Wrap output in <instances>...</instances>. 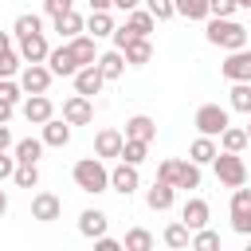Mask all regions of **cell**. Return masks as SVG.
<instances>
[{
  "label": "cell",
  "mask_w": 251,
  "mask_h": 251,
  "mask_svg": "<svg viewBox=\"0 0 251 251\" xmlns=\"http://www.w3.org/2000/svg\"><path fill=\"white\" fill-rule=\"evenodd\" d=\"M247 35H251V27H243V24L231 20V16H208V20H204V39H208L212 47H220V51H239V47H247Z\"/></svg>",
  "instance_id": "obj_1"
},
{
  "label": "cell",
  "mask_w": 251,
  "mask_h": 251,
  "mask_svg": "<svg viewBox=\"0 0 251 251\" xmlns=\"http://www.w3.org/2000/svg\"><path fill=\"white\" fill-rule=\"evenodd\" d=\"M71 176H75V188L86 192V196L110 192V169H106V161H102L98 153H94V157H78L75 169H71Z\"/></svg>",
  "instance_id": "obj_2"
},
{
  "label": "cell",
  "mask_w": 251,
  "mask_h": 251,
  "mask_svg": "<svg viewBox=\"0 0 251 251\" xmlns=\"http://www.w3.org/2000/svg\"><path fill=\"white\" fill-rule=\"evenodd\" d=\"M157 176L161 180H169L173 188H184V192H192V188H200V165L196 161H180V157H165L161 165H157Z\"/></svg>",
  "instance_id": "obj_3"
},
{
  "label": "cell",
  "mask_w": 251,
  "mask_h": 251,
  "mask_svg": "<svg viewBox=\"0 0 251 251\" xmlns=\"http://www.w3.org/2000/svg\"><path fill=\"white\" fill-rule=\"evenodd\" d=\"M153 31H157V16H153L149 8H133V12H126V24L114 27L110 39H114V47L122 51L129 39H137V35H153Z\"/></svg>",
  "instance_id": "obj_4"
},
{
  "label": "cell",
  "mask_w": 251,
  "mask_h": 251,
  "mask_svg": "<svg viewBox=\"0 0 251 251\" xmlns=\"http://www.w3.org/2000/svg\"><path fill=\"white\" fill-rule=\"evenodd\" d=\"M192 126H196V133L220 137V133L231 126V110H227V106H220V102H204V106H196V114H192Z\"/></svg>",
  "instance_id": "obj_5"
},
{
  "label": "cell",
  "mask_w": 251,
  "mask_h": 251,
  "mask_svg": "<svg viewBox=\"0 0 251 251\" xmlns=\"http://www.w3.org/2000/svg\"><path fill=\"white\" fill-rule=\"evenodd\" d=\"M212 169H216V180H220L224 188H239V184H247V161H243V153H227V149H220L216 161H212Z\"/></svg>",
  "instance_id": "obj_6"
},
{
  "label": "cell",
  "mask_w": 251,
  "mask_h": 251,
  "mask_svg": "<svg viewBox=\"0 0 251 251\" xmlns=\"http://www.w3.org/2000/svg\"><path fill=\"white\" fill-rule=\"evenodd\" d=\"M227 216H231V231H235V235H251V188H247V184L231 188Z\"/></svg>",
  "instance_id": "obj_7"
},
{
  "label": "cell",
  "mask_w": 251,
  "mask_h": 251,
  "mask_svg": "<svg viewBox=\"0 0 251 251\" xmlns=\"http://www.w3.org/2000/svg\"><path fill=\"white\" fill-rule=\"evenodd\" d=\"M16 78H20L24 94H47V90H51V78H55V71H51L47 63H24V71H20Z\"/></svg>",
  "instance_id": "obj_8"
},
{
  "label": "cell",
  "mask_w": 251,
  "mask_h": 251,
  "mask_svg": "<svg viewBox=\"0 0 251 251\" xmlns=\"http://www.w3.org/2000/svg\"><path fill=\"white\" fill-rule=\"evenodd\" d=\"M137 188H141V173H137V165L118 161V165L110 169V192H118V196H133Z\"/></svg>",
  "instance_id": "obj_9"
},
{
  "label": "cell",
  "mask_w": 251,
  "mask_h": 251,
  "mask_svg": "<svg viewBox=\"0 0 251 251\" xmlns=\"http://www.w3.org/2000/svg\"><path fill=\"white\" fill-rule=\"evenodd\" d=\"M220 75L227 82H251V51L239 47V51H227V59L220 63Z\"/></svg>",
  "instance_id": "obj_10"
},
{
  "label": "cell",
  "mask_w": 251,
  "mask_h": 251,
  "mask_svg": "<svg viewBox=\"0 0 251 251\" xmlns=\"http://www.w3.org/2000/svg\"><path fill=\"white\" fill-rule=\"evenodd\" d=\"M20 114L27 118V126H43V122L55 118V102H51L47 94H27V98L20 102Z\"/></svg>",
  "instance_id": "obj_11"
},
{
  "label": "cell",
  "mask_w": 251,
  "mask_h": 251,
  "mask_svg": "<svg viewBox=\"0 0 251 251\" xmlns=\"http://www.w3.org/2000/svg\"><path fill=\"white\" fill-rule=\"evenodd\" d=\"M47 67L55 71V78H75V71H78V59H75V51H71V43L63 39L59 47H51V55H47Z\"/></svg>",
  "instance_id": "obj_12"
},
{
  "label": "cell",
  "mask_w": 251,
  "mask_h": 251,
  "mask_svg": "<svg viewBox=\"0 0 251 251\" xmlns=\"http://www.w3.org/2000/svg\"><path fill=\"white\" fill-rule=\"evenodd\" d=\"M63 118H67L71 126H90V122H94V102L75 90V94L63 102Z\"/></svg>",
  "instance_id": "obj_13"
},
{
  "label": "cell",
  "mask_w": 251,
  "mask_h": 251,
  "mask_svg": "<svg viewBox=\"0 0 251 251\" xmlns=\"http://www.w3.org/2000/svg\"><path fill=\"white\" fill-rule=\"evenodd\" d=\"M122 145H126V133H122V129H114V126H102V129L94 133V153H98L102 161L122 157Z\"/></svg>",
  "instance_id": "obj_14"
},
{
  "label": "cell",
  "mask_w": 251,
  "mask_h": 251,
  "mask_svg": "<svg viewBox=\"0 0 251 251\" xmlns=\"http://www.w3.org/2000/svg\"><path fill=\"white\" fill-rule=\"evenodd\" d=\"M59 216H63V200H59L55 192H35V196H31V220L55 224Z\"/></svg>",
  "instance_id": "obj_15"
},
{
  "label": "cell",
  "mask_w": 251,
  "mask_h": 251,
  "mask_svg": "<svg viewBox=\"0 0 251 251\" xmlns=\"http://www.w3.org/2000/svg\"><path fill=\"white\" fill-rule=\"evenodd\" d=\"M16 47H20L24 63H47V55H51V43H47L43 31H35V35H20Z\"/></svg>",
  "instance_id": "obj_16"
},
{
  "label": "cell",
  "mask_w": 251,
  "mask_h": 251,
  "mask_svg": "<svg viewBox=\"0 0 251 251\" xmlns=\"http://www.w3.org/2000/svg\"><path fill=\"white\" fill-rule=\"evenodd\" d=\"M180 220H184L192 231L208 227V220H212V208H208V200H204V196H188V200H184V208H180Z\"/></svg>",
  "instance_id": "obj_17"
},
{
  "label": "cell",
  "mask_w": 251,
  "mask_h": 251,
  "mask_svg": "<svg viewBox=\"0 0 251 251\" xmlns=\"http://www.w3.org/2000/svg\"><path fill=\"white\" fill-rule=\"evenodd\" d=\"M106 227H110V216L102 208H82V216H78V235L82 239H98V235H106Z\"/></svg>",
  "instance_id": "obj_18"
},
{
  "label": "cell",
  "mask_w": 251,
  "mask_h": 251,
  "mask_svg": "<svg viewBox=\"0 0 251 251\" xmlns=\"http://www.w3.org/2000/svg\"><path fill=\"white\" fill-rule=\"evenodd\" d=\"M102 86H106V78H102L98 63H86V67H78V71H75V90H78V94L94 98V94H98Z\"/></svg>",
  "instance_id": "obj_19"
},
{
  "label": "cell",
  "mask_w": 251,
  "mask_h": 251,
  "mask_svg": "<svg viewBox=\"0 0 251 251\" xmlns=\"http://www.w3.org/2000/svg\"><path fill=\"white\" fill-rule=\"evenodd\" d=\"M39 129H43L39 137H43L47 149H63V145H71V122H67V118H51V122H43Z\"/></svg>",
  "instance_id": "obj_20"
},
{
  "label": "cell",
  "mask_w": 251,
  "mask_h": 251,
  "mask_svg": "<svg viewBox=\"0 0 251 251\" xmlns=\"http://www.w3.org/2000/svg\"><path fill=\"white\" fill-rule=\"evenodd\" d=\"M173 200H176V188H173L169 180H161V176L145 188V204H149L153 212H169V208H173Z\"/></svg>",
  "instance_id": "obj_21"
},
{
  "label": "cell",
  "mask_w": 251,
  "mask_h": 251,
  "mask_svg": "<svg viewBox=\"0 0 251 251\" xmlns=\"http://www.w3.org/2000/svg\"><path fill=\"white\" fill-rule=\"evenodd\" d=\"M51 31H55L59 39H75V35L86 31V20L71 8V12H63V16H51Z\"/></svg>",
  "instance_id": "obj_22"
},
{
  "label": "cell",
  "mask_w": 251,
  "mask_h": 251,
  "mask_svg": "<svg viewBox=\"0 0 251 251\" xmlns=\"http://www.w3.org/2000/svg\"><path fill=\"white\" fill-rule=\"evenodd\" d=\"M216 153H220V137H208V133H196V141L188 145V161H196L200 169H204V165H212V161H216Z\"/></svg>",
  "instance_id": "obj_23"
},
{
  "label": "cell",
  "mask_w": 251,
  "mask_h": 251,
  "mask_svg": "<svg viewBox=\"0 0 251 251\" xmlns=\"http://www.w3.org/2000/svg\"><path fill=\"white\" fill-rule=\"evenodd\" d=\"M126 55L118 51V47H110V51H98V71H102V78L106 82H114V78H122L126 75Z\"/></svg>",
  "instance_id": "obj_24"
},
{
  "label": "cell",
  "mask_w": 251,
  "mask_h": 251,
  "mask_svg": "<svg viewBox=\"0 0 251 251\" xmlns=\"http://www.w3.org/2000/svg\"><path fill=\"white\" fill-rule=\"evenodd\" d=\"M161 243L173 247V251H184V247H192V227H188L184 220H173V224L161 231Z\"/></svg>",
  "instance_id": "obj_25"
},
{
  "label": "cell",
  "mask_w": 251,
  "mask_h": 251,
  "mask_svg": "<svg viewBox=\"0 0 251 251\" xmlns=\"http://www.w3.org/2000/svg\"><path fill=\"white\" fill-rule=\"evenodd\" d=\"M67 43H71V51H75L78 67H86V63H98V39H94L90 31H82V35H75V39H67Z\"/></svg>",
  "instance_id": "obj_26"
},
{
  "label": "cell",
  "mask_w": 251,
  "mask_h": 251,
  "mask_svg": "<svg viewBox=\"0 0 251 251\" xmlns=\"http://www.w3.org/2000/svg\"><path fill=\"white\" fill-rule=\"evenodd\" d=\"M122 55H126V63H129V67H145V63L153 59V43H149V35L129 39V43L122 47Z\"/></svg>",
  "instance_id": "obj_27"
},
{
  "label": "cell",
  "mask_w": 251,
  "mask_h": 251,
  "mask_svg": "<svg viewBox=\"0 0 251 251\" xmlns=\"http://www.w3.org/2000/svg\"><path fill=\"white\" fill-rule=\"evenodd\" d=\"M126 137H137V141H149V145H153L157 122H153L149 114H133V118H126Z\"/></svg>",
  "instance_id": "obj_28"
},
{
  "label": "cell",
  "mask_w": 251,
  "mask_h": 251,
  "mask_svg": "<svg viewBox=\"0 0 251 251\" xmlns=\"http://www.w3.org/2000/svg\"><path fill=\"white\" fill-rule=\"evenodd\" d=\"M114 27H118V24H114V12H90V16H86V31H90L94 39H110Z\"/></svg>",
  "instance_id": "obj_29"
},
{
  "label": "cell",
  "mask_w": 251,
  "mask_h": 251,
  "mask_svg": "<svg viewBox=\"0 0 251 251\" xmlns=\"http://www.w3.org/2000/svg\"><path fill=\"white\" fill-rule=\"evenodd\" d=\"M247 145H251L247 126H227V129L220 133V149H227V153H243Z\"/></svg>",
  "instance_id": "obj_30"
},
{
  "label": "cell",
  "mask_w": 251,
  "mask_h": 251,
  "mask_svg": "<svg viewBox=\"0 0 251 251\" xmlns=\"http://www.w3.org/2000/svg\"><path fill=\"white\" fill-rule=\"evenodd\" d=\"M43 137H20L16 145H12V153H16V161H35L39 165V157H43Z\"/></svg>",
  "instance_id": "obj_31"
},
{
  "label": "cell",
  "mask_w": 251,
  "mask_h": 251,
  "mask_svg": "<svg viewBox=\"0 0 251 251\" xmlns=\"http://www.w3.org/2000/svg\"><path fill=\"white\" fill-rule=\"evenodd\" d=\"M12 184H16V188H27V192L39 188V165H35V161H20L16 173H12Z\"/></svg>",
  "instance_id": "obj_32"
},
{
  "label": "cell",
  "mask_w": 251,
  "mask_h": 251,
  "mask_svg": "<svg viewBox=\"0 0 251 251\" xmlns=\"http://www.w3.org/2000/svg\"><path fill=\"white\" fill-rule=\"evenodd\" d=\"M227 106L251 118V82H231V94H227Z\"/></svg>",
  "instance_id": "obj_33"
},
{
  "label": "cell",
  "mask_w": 251,
  "mask_h": 251,
  "mask_svg": "<svg viewBox=\"0 0 251 251\" xmlns=\"http://www.w3.org/2000/svg\"><path fill=\"white\" fill-rule=\"evenodd\" d=\"M176 16H184L192 24H204L212 12H208V0H176Z\"/></svg>",
  "instance_id": "obj_34"
},
{
  "label": "cell",
  "mask_w": 251,
  "mask_h": 251,
  "mask_svg": "<svg viewBox=\"0 0 251 251\" xmlns=\"http://www.w3.org/2000/svg\"><path fill=\"white\" fill-rule=\"evenodd\" d=\"M149 157V141H137V137H126V145H122V157L118 161H129V165H137L141 169V161Z\"/></svg>",
  "instance_id": "obj_35"
},
{
  "label": "cell",
  "mask_w": 251,
  "mask_h": 251,
  "mask_svg": "<svg viewBox=\"0 0 251 251\" xmlns=\"http://www.w3.org/2000/svg\"><path fill=\"white\" fill-rule=\"evenodd\" d=\"M122 247H126V251H153V231H145V227H129L126 239H122Z\"/></svg>",
  "instance_id": "obj_36"
},
{
  "label": "cell",
  "mask_w": 251,
  "mask_h": 251,
  "mask_svg": "<svg viewBox=\"0 0 251 251\" xmlns=\"http://www.w3.org/2000/svg\"><path fill=\"white\" fill-rule=\"evenodd\" d=\"M20 71H24V55H20V47L0 51V78H16Z\"/></svg>",
  "instance_id": "obj_37"
},
{
  "label": "cell",
  "mask_w": 251,
  "mask_h": 251,
  "mask_svg": "<svg viewBox=\"0 0 251 251\" xmlns=\"http://www.w3.org/2000/svg\"><path fill=\"white\" fill-rule=\"evenodd\" d=\"M12 31H16V39H20V35H35V31H43V16H35V12H24V16H16Z\"/></svg>",
  "instance_id": "obj_38"
},
{
  "label": "cell",
  "mask_w": 251,
  "mask_h": 251,
  "mask_svg": "<svg viewBox=\"0 0 251 251\" xmlns=\"http://www.w3.org/2000/svg\"><path fill=\"white\" fill-rule=\"evenodd\" d=\"M216 247H220V231H212V227L192 231V251H216Z\"/></svg>",
  "instance_id": "obj_39"
},
{
  "label": "cell",
  "mask_w": 251,
  "mask_h": 251,
  "mask_svg": "<svg viewBox=\"0 0 251 251\" xmlns=\"http://www.w3.org/2000/svg\"><path fill=\"white\" fill-rule=\"evenodd\" d=\"M145 8L157 16V24H165V20L176 16V0H145Z\"/></svg>",
  "instance_id": "obj_40"
},
{
  "label": "cell",
  "mask_w": 251,
  "mask_h": 251,
  "mask_svg": "<svg viewBox=\"0 0 251 251\" xmlns=\"http://www.w3.org/2000/svg\"><path fill=\"white\" fill-rule=\"evenodd\" d=\"M235 8H239V0H208L212 16H235Z\"/></svg>",
  "instance_id": "obj_41"
},
{
  "label": "cell",
  "mask_w": 251,
  "mask_h": 251,
  "mask_svg": "<svg viewBox=\"0 0 251 251\" xmlns=\"http://www.w3.org/2000/svg\"><path fill=\"white\" fill-rule=\"evenodd\" d=\"M16 165H20V161H16V153H12V149H4V153H0V180H12Z\"/></svg>",
  "instance_id": "obj_42"
},
{
  "label": "cell",
  "mask_w": 251,
  "mask_h": 251,
  "mask_svg": "<svg viewBox=\"0 0 251 251\" xmlns=\"http://www.w3.org/2000/svg\"><path fill=\"white\" fill-rule=\"evenodd\" d=\"M75 8V0H43V12L47 16H63V12H71Z\"/></svg>",
  "instance_id": "obj_43"
},
{
  "label": "cell",
  "mask_w": 251,
  "mask_h": 251,
  "mask_svg": "<svg viewBox=\"0 0 251 251\" xmlns=\"http://www.w3.org/2000/svg\"><path fill=\"white\" fill-rule=\"evenodd\" d=\"M94 247H98V251H118L122 243H118L114 235H98V239H94Z\"/></svg>",
  "instance_id": "obj_44"
},
{
  "label": "cell",
  "mask_w": 251,
  "mask_h": 251,
  "mask_svg": "<svg viewBox=\"0 0 251 251\" xmlns=\"http://www.w3.org/2000/svg\"><path fill=\"white\" fill-rule=\"evenodd\" d=\"M12 145H16V137H12L8 122H0V153H4V149H12Z\"/></svg>",
  "instance_id": "obj_45"
},
{
  "label": "cell",
  "mask_w": 251,
  "mask_h": 251,
  "mask_svg": "<svg viewBox=\"0 0 251 251\" xmlns=\"http://www.w3.org/2000/svg\"><path fill=\"white\" fill-rule=\"evenodd\" d=\"M12 114H16V102L0 98V122H12Z\"/></svg>",
  "instance_id": "obj_46"
},
{
  "label": "cell",
  "mask_w": 251,
  "mask_h": 251,
  "mask_svg": "<svg viewBox=\"0 0 251 251\" xmlns=\"http://www.w3.org/2000/svg\"><path fill=\"white\" fill-rule=\"evenodd\" d=\"M90 12H114V0H90Z\"/></svg>",
  "instance_id": "obj_47"
},
{
  "label": "cell",
  "mask_w": 251,
  "mask_h": 251,
  "mask_svg": "<svg viewBox=\"0 0 251 251\" xmlns=\"http://www.w3.org/2000/svg\"><path fill=\"white\" fill-rule=\"evenodd\" d=\"M137 4H141V0H114V8H118V12H133Z\"/></svg>",
  "instance_id": "obj_48"
},
{
  "label": "cell",
  "mask_w": 251,
  "mask_h": 251,
  "mask_svg": "<svg viewBox=\"0 0 251 251\" xmlns=\"http://www.w3.org/2000/svg\"><path fill=\"white\" fill-rule=\"evenodd\" d=\"M12 39H16V31H0V51H8V47H12Z\"/></svg>",
  "instance_id": "obj_49"
},
{
  "label": "cell",
  "mask_w": 251,
  "mask_h": 251,
  "mask_svg": "<svg viewBox=\"0 0 251 251\" xmlns=\"http://www.w3.org/2000/svg\"><path fill=\"white\" fill-rule=\"evenodd\" d=\"M4 216H8V192L0 188V220H4Z\"/></svg>",
  "instance_id": "obj_50"
},
{
  "label": "cell",
  "mask_w": 251,
  "mask_h": 251,
  "mask_svg": "<svg viewBox=\"0 0 251 251\" xmlns=\"http://www.w3.org/2000/svg\"><path fill=\"white\" fill-rule=\"evenodd\" d=\"M239 8H251V0H239Z\"/></svg>",
  "instance_id": "obj_51"
},
{
  "label": "cell",
  "mask_w": 251,
  "mask_h": 251,
  "mask_svg": "<svg viewBox=\"0 0 251 251\" xmlns=\"http://www.w3.org/2000/svg\"><path fill=\"white\" fill-rule=\"evenodd\" d=\"M247 137H251V122H247Z\"/></svg>",
  "instance_id": "obj_52"
}]
</instances>
